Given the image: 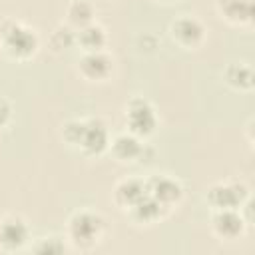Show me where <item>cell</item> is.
<instances>
[{
	"instance_id": "e0dca14e",
	"label": "cell",
	"mask_w": 255,
	"mask_h": 255,
	"mask_svg": "<svg viewBox=\"0 0 255 255\" xmlns=\"http://www.w3.org/2000/svg\"><path fill=\"white\" fill-rule=\"evenodd\" d=\"M94 18H96V8L90 0H72L66 8V20H68L66 24L72 26L74 30H80L96 22Z\"/></svg>"
},
{
	"instance_id": "ac0fdd59",
	"label": "cell",
	"mask_w": 255,
	"mask_h": 255,
	"mask_svg": "<svg viewBox=\"0 0 255 255\" xmlns=\"http://www.w3.org/2000/svg\"><path fill=\"white\" fill-rule=\"evenodd\" d=\"M74 44H76V30L72 26L60 24V26H56L52 30V34H50V48H52V52L62 54V52L70 50Z\"/></svg>"
},
{
	"instance_id": "277c9868",
	"label": "cell",
	"mask_w": 255,
	"mask_h": 255,
	"mask_svg": "<svg viewBox=\"0 0 255 255\" xmlns=\"http://www.w3.org/2000/svg\"><path fill=\"white\" fill-rule=\"evenodd\" d=\"M124 122L129 133L137 137H149L157 128V114L149 100L133 96L124 106Z\"/></svg>"
},
{
	"instance_id": "8992f818",
	"label": "cell",
	"mask_w": 255,
	"mask_h": 255,
	"mask_svg": "<svg viewBox=\"0 0 255 255\" xmlns=\"http://www.w3.org/2000/svg\"><path fill=\"white\" fill-rule=\"evenodd\" d=\"M205 26L199 18L191 16V14H181L177 16L171 24H169V36L171 40L185 48V50H195L205 42Z\"/></svg>"
},
{
	"instance_id": "8fae6325",
	"label": "cell",
	"mask_w": 255,
	"mask_h": 255,
	"mask_svg": "<svg viewBox=\"0 0 255 255\" xmlns=\"http://www.w3.org/2000/svg\"><path fill=\"white\" fill-rule=\"evenodd\" d=\"M215 10L221 20L231 26H251L253 22V4L251 0H215Z\"/></svg>"
},
{
	"instance_id": "d6986e66",
	"label": "cell",
	"mask_w": 255,
	"mask_h": 255,
	"mask_svg": "<svg viewBox=\"0 0 255 255\" xmlns=\"http://www.w3.org/2000/svg\"><path fill=\"white\" fill-rule=\"evenodd\" d=\"M32 249H34L36 253H64L66 245H64V239H62V237L50 235V237H42Z\"/></svg>"
},
{
	"instance_id": "6da1fadb",
	"label": "cell",
	"mask_w": 255,
	"mask_h": 255,
	"mask_svg": "<svg viewBox=\"0 0 255 255\" xmlns=\"http://www.w3.org/2000/svg\"><path fill=\"white\" fill-rule=\"evenodd\" d=\"M62 137L86 157H98L110 147V131L102 118H74L62 124Z\"/></svg>"
},
{
	"instance_id": "5b68a950",
	"label": "cell",
	"mask_w": 255,
	"mask_h": 255,
	"mask_svg": "<svg viewBox=\"0 0 255 255\" xmlns=\"http://www.w3.org/2000/svg\"><path fill=\"white\" fill-rule=\"evenodd\" d=\"M249 197V187L241 179L217 181L205 193V199L211 205V209H239Z\"/></svg>"
},
{
	"instance_id": "7a4b0ae2",
	"label": "cell",
	"mask_w": 255,
	"mask_h": 255,
	"mask_svg": "<svg viewBox=\"0 0 255 255\" xmlns=\"http://www.w3.org/2000/svg\"><path fill=\"white\" fill-rule=\"evenodd\" d=\"M38 46H40V40L36 30H32L30 26L18 20H8L0 28V48L12 60H18V62L30 60L38 52Z\"/></svg>"
},
{
	"instance_id": "3957f363",
	"label": "cell",
	"mask_w": 255,
	"mask_h": 255,
	"mask_svg": "<svg viewBox=\"0 0 255 255\" xmlns=\"http://www.w3.org/2000/svg\"><path fill=\"white\" fill-rule=\"evenodd\" d=\"M106 233V219L92 209H80L68 219V239L76 249L96 247Z\"/></svg>"
},
{
	"instance_id": "ffe728a7",
	"label": "cell",
	"mask_w": 255,
	"mask_h": 255,
	"mask_svg": "<svg viewBox=\"0 0 255 255\" xmlns=\"http://www.w3.org/2000/svg\"><path fill=\"white\" fill-rule=\"evenodd\" d=\"M10 114H12V110H10V104L6 102V100H2L0 98V129L8 124V120H10Z\"/></svg>"
},
{
	"instance_id": "ba28073f",
	"label": "cell",
	"mask_w": 255,
	"mask_h": 255,
	"mask_svg": "<svg viewBox=\"0 0 255 255\" xmlns=\"http://www.w3.org/2000/svg\"><path fill=\"white\" fill-rule=\"evenodd\" d=\"M145 191L157 201L161 203L165 209L175 207L181 197H183V187L181 183L167 175V173H157V175H149L145 177Z\"/></svg>"
},
{
	"instance_id": "9c48e42d",
	"label": "cell",
	"mask_w": 255,
	"mask_h": 255,
	"mask_svg": "<svg viewBox=\"0 0 255 255\" xmlns=\"http://www.w3.org/2000/svg\"><path fill=\"white\" fill-rule=\"evenodd\" d=\"M30 241V227L20 215H6L0 219V249L20 251Z\"/></svg>"
},
{
	"instance_id": "4fadbf2b",
	"label": "cell",
	"mask_w": 255,
	"mask_h": 255,
	"mask_svg": "<svg viewBox=\"0 0 255 255\" xmlns=\"http://www.w3.org/2000/svg\"><path fill=\"white\" fill-rule=\"evenodd\" d=\"M145 179L141 177H124L114 187V203L122 209H129L145 195Z\"/></svg>"
},
{
	"instance_id": "7c38bea8",
	"label": "cell",
	"mask_w": 255,
	"mask_h": 255,
	"mask_svg": "<svg viewBox=\"0 0 255 255\" xmlns=\"http://www.w3.org/2000/svg\"><path fill=\"white\" fill-rule=\"evenodd\" d=\"M143 141L141 137L129 133V131H124V133H118L114 139H110V151L112 155L122 161V163H133V161H139L141 157V151H143Z\"/></svg>"
},
{
	"instance_id": "44dd1931",
	"label": "cell",
	"mask_w": 255,
	"mask_h": 255,
	"mask_svg": "<svg viewBox=\"0 0 255 255\" xmlns=\"http://www.w3.org/2000/svg\"><path fill=\"white\" fill-rule=\"evenodd\" d=\"M161 2H169V0H161Z\"/></svg>"
},
{
	"instance_id": "2e32d148",
	"label": "cell",
	"mask_w": 255,
	"mask_h": 255,
	"mask_svg": "<svg viewBox=\"0 0 255 255\" xmlns=\"http://www.w3.org/2000/svg\"><path fill=\"white\" fill-rule=\"evenodd\" d=\"M76 44L84 50V52H98L104 50L108 44V34L104 30L102 24L92 22L80 30H76Z\"/></svg>"
},
{
	"instance_id": "52a82bcc",
	"label": "cell",
	"mask_w": 255,
	"mask_h": 255,
	"mask_svg": "<svg viewBox=\"0 0 255 255\" xmlns=\"http://www.w3.org/2000/svg\"><path fill=\"white\" fill-rule=\"evenodd\" d=\"M76 70H78L80 78H84L86 82L100 84V82H106L112 76V72H114V58L106 50L84 52L82 58L78 60V68Z\"/></svg>"
},
{
	"instance_id": "5bb4252c",
	"label": "cell",
	"mask_w": 255,
	"mask_h": 255,
	"mask_svg": "<svg viewBox=\"0 0 255 255\" xmlns=\"http://www.w3.org/2000/svg\"><path fill=\"white\" fill-rule=\"evenodd\" d=\"M169 209H165L161 203H157L149 193H145L135 205H131L128 209V215L133 223H139V225H153L157 223L159 219L165 217Z\"/></svg>"
},
{
	"instance_id": "30bf717a",
	"label": "cell",
	"mask_w": 255,
	"mask_h": 255,
	"mask_svg": "<svg viewBox=\"0 0 255 255\" xmlns=\"http://www.w3.org/2000/svg\"><path fill=\"white\" fill-rule=\"evenodd\" d=\"M247 221L239 209H213L211 213V231L215 237L233 241L243 235Z\"/></svg>"
},
{
	"instance_id": "9a60e30c",
	"label": "cell",
	"mask_w": 255,
	"mask_h": 255,
	"mask_svg": "<svg viewBox=\"0 0 255 255\" xmlns=\"http://www.w3.org/2000/svg\"><path fill=\"white\" fill-rule=\"evenodd\" d=\"M223 82L235 90V92H251L253 86H255V76H253V68L249 64H227L223 74H221Z\"/></svg>"
}]
</instances>
